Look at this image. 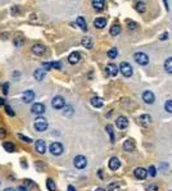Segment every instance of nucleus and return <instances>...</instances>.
I'll list each match as a JSON object with an SVG mask.
<instances>
[{
    "instance_id": "c03bdc74",
    "label": "nucleus",
    "mask_w": 172,
    "mask_h": 191,
    "mask_svg": "<svg viewBox=\"0 0 172 191\" xmlns=\"http://www.w3.org/2000/svg\"><path fill=\"white\" fill-rule=\"evenodd\" d=\"M3 105H5V100L3 98H0V107H3Z\"/></svg>"
},
{
    "instance_id": "6ab92c4d",
    "label": "nucleus",
    "mask_w": 172,
    "mask_h": 191,
    "mask_svg": "<svg viewBox=\"0 0 172 191\" xmlns=\"http://www.w3.org/2000/svg\"><path fill=\"white\" fill-rule=\"evenodd\" d=\"M107 73L109 74V76H117V73H118V68H117V66H114V64H108L107 66Z\"/></svg>"
},
{
    "instance_id": "f03ea898",
    "label": "nucleus",
    "mask_w": 172,
    "mask_h": 191,
    "mask_svg": "<svg viewBox=\"0 0 172 191\" xmlns=\"http://www.w3.org/2000/svg\"><path fill=\"white\" fill-rule=\"evenodd\" d=\"M49 150L53 155H61L64 150V147L61 142H51L50 146H49Z\"/></svg>"
},
{
    "instance_id": "4c0bfd02",
    "label": "nucleus",
    "mask_w": 172,
    "mask_h": 191,
    "mask_svg": "<svg viewBox=\"0 0 172 191\" xmlns=\"http://www.w3.org/2000/svg\"><path fill=\"white\" fill-rule=\"evenodd\" d=\"M72 113H73L72 107H67V110H64V116H71Z\"/></svg>"
},
{
    "instance_id": "49530a36",
    "label": "nucleus",
    "mask_w": 172,
    "mask_h": 191,
    "mask_svg": "<svg viewBox=\"0 0 172 191\" xmlns=\"http://www.w3.org/2000/svg\"><path fill=\"white\" fill-rule=\"evenodd\" d=\"M4 191H15V190H14V189H12V187H11V189H9V187H8V189H5Z\"/></svg>"
},
{
    "instance_id": "a211bd4d",
    "label": "nucleus",
    "mask_w": 172,
    "mask_h": 191,
    "mask_svg": "<svg viewBox=\"0 0 172 191\" xmlns=\"http://www.w3.org/2000/svg\"><path fill=\"white\" fill-rule=\"evenodd\" d=\"M33 77L36 79V81H42L45 79V69H42V68L36 69L35 73H33Z\"/></svg>"
},
{
    "instance_id": "b1692460",
    "label": "nucleus",
    "mask_w": 172,
    "mask_h": 191,
    "mask_svg": "<svg viewBox=\"0 0 172 191\" xmlns=\"http://www.w3.org/2000/svg\"><path fill=\"white\" fill-rule=\"evenodd\" d=\"M81 44H82V46L86 48V49H91V48H92V40H91L90 37H84L82 41H81Z\"/></svg>"
},
{
    "instance_id": "20e7f679",
    "label": "nucleus",
    "mask_w": 172,
    "mask_h": 191,
    "mask_svg": "<svg viewBox=\"0 0 172 191\" xmlns=\"http://www.w3.org/2000/svg\"><path fill=\"white\" fill-rule=\"evenodd\" d=\"M134 58H135V62L140 66H145L149 63V58L145 53H135Z\"/></svg>"
},
{
    "instance_id": "ea45409f",
    "label": "nucleus",
    "mask_w": 172,
    "mask_h": 191,
    "mask_svg": "<svg viewBox=\"0 0 172 191\" xmlns=\"http://www.w3.org/2000/svg\"><path fill=\"white\" fill-rule=\"evenodd\" d=\"M8 89H9V83H4L3 85V92L6 95L8 94Z\"/></svg>"
},
{
    "instance_id": "2eb2a0df",
    "label": "nucleus",
    "mask_w": 172,
    "mask_h": 191,
    "mask_svg": "<svg viewBox=\"0 0 172 191\" xmlns=\"http://www.w3.org/2000/svg\"><path fill=\"white\" fill-rule=\"evenodd\" d=\"M92 6H94V9L100 12L104 9V6H105V2L104 0H92Z\"/></svg>"
},
{
    "instance_id": "c756f323",
    "label": "nucleus",
    "mask_w": 172,
    "mask_h": 191,
    "mask_svg": "<svg viewBox=\"0 0 172 191\" xmlns=\"http://www.w3.org/2000/svg\"><path fill=\"white\" fill-rule=\"evenodd\" d=\"M105 129H107V132L109 134V137H110V141H112V142H114V134H113V127H112L110 125H108V126L105 127Z\"/></svg>"
},
{
    "instance_id": "7c9ffc66",
    "label": "nucleus",
    "mask_w": 172,
    "mask_h": 191,
    "mask_svg": "<svg viewBox=\"0 0 172 191\" xmlns=\"http://www.w3.org/2000/svg\"><path fill=\"white\" fill-rule=\"evenodd\" d=\"M136 11L139 12V13H144L145 11H147V8H145V4H144L143 2L137 3V4H136Z\"/></svg>"
},
{
    "instance_id": "c85d7f7f",
    "label": "nucleus",
    "mask_w": 172,
    "mask_h": 191,
    "mask_svg": "<svg viewBox=\"0 0 172 191\" xmlns=\"http://www.w3.org/2000/svg\"><path fill=\"white\" fill-rule=\"evenodd\" d=\"M4 149L6 150V151H9V153H13L14 150H15V146H14V144H12V142H4Z\"/></svg>"
},
{
    "instance_id": "4468645a",
    "label": "nucleus",
    "mask_w": 172,
    "mask_h": 191,
    "mask_svg": "<svg viewBox=\"0 0 172 191\" xmlns=\"http://www.w3.org/2000/svg\"><path fill=\"white\" fill-rule=\"evenodd\" d=\"M123 149L126 151H134L135 150V142L132 138H127V140L123 142Z\"/></svg>"
},
{
    "instance_id": "39448f33",
    "label": "nucleus",
    "mask_w": 172,
    "mask_h": 191,
    "mask_svg": "<svg viewBox=\"0 0 172 191\" xmlns=\"http://www.w3.org/2000/svg\"><path fill=\"white\" fill-rule=\"evenodd\" d=\"M73 164H75L76 168L82 169V168L86 167V164H88V160H86V158L82 157V155H77V157L75 158V160H73Z\"/></svg>"
},
{
    "instance_id": "5701e85b",
    "label": "nucleus",
    "mask_w": 172,
    "mask_h": 191,
    "mask_svg": "<svg viewBox=\"0 0 172 191\" xmlns=\"http://www.w3.org/2000/svg\"><path fill=\"white\" fill-rule=\"evenodd\" d=\"M119 32H121V26H119L118 23H114L110 27V35L112 36H117V35H119Z\"/></svg>"
},
{
    "instance_id": "9b49d317",
    "label": "nucleus",
    "mask_w": 172,
    "mask_h": 191,
    "mask_svg": "<svg viewBox=\"0 0 172 191\" xmlns=\"http://www.w3.org/2000/svg\"><path fill=\"white\" fill-rule=\"evenodd\" d=\"M108 166H109V168L112 171H117L119 167H121V162H119V159L117 157H113V158H110Z\"/></svg>"
},
{
    "instance_id": "f8f14e48",
    "label": "nucleus",
    "mask_w": 172,
    "mask_h": 191,
    "mask_svg": "<svg viewBox=\"0 0 172 191\" xmlns=\"http://www.w3.org/2000/svg\"><path fill=\"white\" fill-rule=\"evenodd\" d=\"M154 94L152 91H144L143 92V100L147 104H153L154 103Z\"/></svg>"
},
{
    "instance_id": "1a4fd4ad",
    "label": "nucleus",
    "mask_w": 172,
    "mask_h": 191,
    "mask_svg": "<svg viewBox=\"0 0 172 191\" xmlns=\"http://www.w3.org/2000/svg\"><path fill=\"white\" fill-rule=\"evenodd\" d=\"M134 175H135L136 178L144 180V178H147V176H148V171L145 168H143V167H137L135 169V172H134Z\"/></svg>"
},
{
    "instance_id": "f3484780",
    "label": "nucleus",
    "mask_w": 172,
    "mask_h": 191,
    "mask_svg": "<svg viewBox=\"0 0 172 191\" xmlns=\"http://www.w3.org/2000/svg\"><path fill=\"white\" fill-rule=\"evenodd\" d=\"M32 53L36 54V55H42L45 53V46L44 45H40V44H36L32 46Z\"/></svg>"
},
{
    "instance_id": "c9c22d12",
    "label": "nucleus",
    "mask_w": 172,
    "mask_h": 191,
    "mask_svg": "<svg viewBox=\"0 0 172 191\" xmlns=\"http://www.w3.org/2000/svg\"><path fill=\"white\" fill-rule=\"evenodd\" d=\"M149 175L153 176V177L157 175V169H156V167H154V166H150L149 167Z\"/></svg>"
},
{
    "instance_id": "bb28decb",
    "label": "nucleus",
    "mask_w": 172,
    "mask_h": 191,
    "mask_svg": "<svg viewBox=\"0 0 172 191\" xmlns=\"http://www.w3.org/2000/svg\"><path fill=\"white\" fill-rule=\"evenodd\" d=\"M165 69H166V72L172 73V57L168 58L166 62H165Z\"/></svg>"
},
{
    "instance_id": "412c9836",
    "label": "nucleus",
    "mask_w": 172,
    "mask_h": 191,
    "mask_svg": "<svg viewBox=\"0 0 172 191\" xmlns=\"http://www.w3.org/2000/svg\"><path fill=\"white\" fill-rule=\"evenodd\" d=\"M105 24H107V19L105 18H97L95 21H94V26L98 27V28L105 27Z\"/></svg>"
},
{
    "instance_id": "0eeeda50",
    "label": "nucleus",
    "mask_w": 172,
    "mask_h": 191,
    "mask_svg": "<svg viewBox=\"0 0 172 191\" xmlns=\"http://www.w3.org/2000/svg\"><path fill=\"white\" fill-rule=\"evenodd\" d=\"M33 99H35V92H33L32 90L24 91L23 95H22V100H23L24 104H30L31 101H33Z\"/></svg>"
},
{
    "instance_id": "f257e3e1",
    "label": "nucleus",
    "mask_w": 172,
    "mask_h": 191,
    "mask_svg": "<svg viewBox=\"0 0 172 191\" xmlns=\"http://www.w3.org/2000/svg\"><path fill=\"white\" fill-rule=\"evenodd\" d=\"M33 127H35L36 131L39 132H44L48 129V122L44 117H37L35 119V123H33Z\"/></svg>"
},
{
    "instance_id": "37998d69",
    "label": "nucleus",
    "mask_w": 172,
    "mask_h": 191,
    "mask_svg": "<svg viewBox=\"0 0 172 191\" xmlns=\"http://www.w3.org/2000/svg\"><path fill=\"white\" fill-rule=\"evenodd\" d=\"M5 136V131H4V128H0V137H4Z\"/></svg>"
},
{
    "instance_id": "f704fd0d",
    "label": "nucleus",
    "mask_w": 172,
    "mask_h": 191,
    "mask_svg": "<svg viewBox=\"0 0 172 191\" xmlns=\"http://www.w3.org/2000/svg\"><path fill=\"white\" fill-rule=\"evenodd\" d=\"M165 108H166V110H167V112L172 113V100L166 101V105H165Z\"/></svg>"
},
{
    "instance_id": "4be33fe9",
    "label": "nucleus",
    "mask_w": 172,
    "mask_h": 191,
    "mask_svg": "<svg viewBox=\"0 0 172 191\" xmlns=\"http://www.w3.org/2000/svg\"><path fill=\"white\" fill-rule=\"evenodd\" d=\"M90 101H91V105L95 107V108H101L103 107V100L100 98H98V96H94Z\"/></svg>"
},
{
    "instance_id": "dca6fc26",
    "label": "nucleus",
    "mask_w": 172,
    "mask_h": 191,
    "mask_svg": "<svg viewBox=\"0 0 172 191\" xmlns=\"http://www.w3.org/2000/svg\"><path fill=\"white\" fill-rule=\"evenodd\" d=\"M35 147H36V150H37L39 153L44 154L45 150H46V144H45L44 140H37V141L35 142Z\"/></svg>"
},
{
    "instance_id": "a19ab883",
    "label": "nucleus",
    "mask_w": 172,
    "mask_h": 191,
    "mask_svg": "<svg viewBox=\"0 0 172 191\" xmlns=\"http://www.w3.org/2000/svg\"><path fill=\"white\" fill-rule=\"evenodd\" d=\"M167 37H168V32H165V33H162V35H161V37H159V39L163 41V40H166Z\"/></svg>"
},
{
    "instance_id": "cd10ccee",
    "label": "nucleus",
    "mask_w": 172,
    "mask_h": 191,
    "mask_svg": "<svg viewBox=\"0 0 172 191\" xmlns=\"http://www.w3.org/2000/svg\"><path fill=\"white\" fill-rule=\"evenodd\" d=\"M107 54H108V58L114 59V58H117V55H118V50H117V48H112V49L108 50Z\"/></svg>"
},
{
    "instance_id": "7ed1b4c3",
    "label": "nucleus",
    "mask_w": 172,
    "mask_h": 191,
    "mask_svg": "<svg viewBox=\"0 0 172 191\" xmlns=\"http://www.w3.org/2000/svg\"><path fill=\"white\" fill-rule=\"evenodd\" d=\"M119 71H121V73L125 77L132 76V67H131L130 63H127V62H122L121 63V66H119Z\"/></svg>"
},
{
    "instance_id": "a878e982",
    "label": "nucleus",
    "mask_w": 172,
    "mask_h": 191,
    "mask_svg": "<svg viewBox=\"0 0 172 191\" xmlns=\"http://www.w3.org/2000/svg\"><path fill=\"white\" fill-rule=\"evenodd\" d=\"M46 187H48L49 191H55V190H57L55 182L51 180V178H48V180H46Z\"/></svg>"
},
{
    "instance_id": "58836bf2",
    "label": "nucleus",
    "mask_w": 172,
    "mask_h": 191,
    "mask_svg": "<svg viewBox=\"0 0 172 191\" xmlns=\"http://www.w3.org/2000/svg\"><path fill=\"white\" fill-rule=\"evenodd\" d=\"M5 110H6V113H8V114H9V116H14V112L12 110V108L9 107V105H5Z\"/></svg>"
},
{
    "instance_id": "393cba45",
    "label": "nucleus",
    "mask_w": 172,
    "mask_h": 191,
    "mask_svg": "<svg viewBox=\"0 0 172 191\" xmlns=\"http://www.w3.org/2000/svg\"><path fill=\"white\" fill-rule=\"evenodd\" d=\"M76 23L79 24V27H81V30H84V31L88 30V24H86V22H85V19H84V17H79V18L76 19Z\"/></svg>"
},
{
    "instance_id": "9d476101",
    "label": "nucleus",
    "mask_w": 172,
    "mask_h": 191,
    "mask_svg": "<svg viewBox=\"0 0 172 191\" xmlns=\"http://www.w3.org/2000/svg\"><path fill=\"white\" fill-rule=\"evenodd\" d=\"M116 125H117V127H118L119 129H125V128H127V126H128V121H127L126 117L121 116V117H118V118H117Z\"/></svg>"
},
{
    "instance_id": "79ce46f5",
    "label": "nucleus",
    "mask_w": 172,
    "mask_h": 191,
    "mask_svg": "<svg viewBox=\"0 0 172 191\" xmlns=\"http://www.w3.org/2000/svg\"><path fill=\"white\" fill-rule=\"evenodd\" d=\"M148 191H158V187L156 185H153V186H149L148 187Z\"/></svg>"
},
{
    "instance_id": "473e14b6",
    "label": "nucleus",
    "mask_w": 172,
    "mask_h": 191,
    "mask_svg": "<svg viewBox=\"0 0 172 191\" xmlns=\"http://www.w3.org/2000/svg\"><path fill=\"white\" fill-rule=\"evenodd\" d=\"M119 190V185L117 184V182H114V184H110L108 186V191H118Z\"/></svg>"
},
{
    "instance_id": "423d86ee",
    "label": "nucleus",
    "mask_w": 172,
    "mask_h": 191,
    "mask_svg": "<svg viewBox=\"0 0 172 191\" xmlns=\"http://www.w3.org/2000/svg\"><path fill=\"white\" fill-rule=\"evenodd\" d=\"M64 99L62 98V96H55L53 100H51V107H53L54 109H63V107H64Z\"/></svg>"
},
{
    "instance_id": "de8ad7c7",
    "label": "nucleus",
    "mask_w": 172,
    "mask_h": 191,
    "mask_svg": "<svg viewBox=\"0 0 172 191\" xmlns=\"http://www.w3.org/2000/svg\"><path fill=\"white\" fill-rule=\"evenodd\" d=\"M95 191H105V190H104V189H101V187H99V189H97Z\"/></svg>"
},
{
    "instance_id": "aec40b11",
    "label": "nucleus",
    "mask_w": 172,
    "mask_h": 191,
    "mask_svg": "<svg viewBox=\"0 0 172 191\" xmlns=\"http://www.w3.org/2000/svg\"><path fill=\"white\" fill-rule=\"evenodd\" d=\"M139 122L143 125V126H148L150 122H152V118L149 114H143L139 117Z\"/></svg>"
},
{
    "instance_id": "2f4dec72",
    "label": "nucleus",
    "mask_w": 172,
    "mask_h": 191,
    "mask_svg": "<svg viewBox=\"0 0 172 191\" xmlns=\"http://www.w3.org/2000/svg\"><path fill=\"white\" fill-rule=\"evenodd\" d=\"M126 24H127V27L130 28V30H135L137 27V23H135L134 21L131 19H126Z\"/></svg>"
},
{
    "instance_id": "ddd939ff",
    "label": "nucleus",
    "mask_w": 172,
    "mask_h": 191,
    "mask_svg": "<svg viewBox=\"0 0 172 191\" xmlns=\"http://www.w3.org/2000/svg\"><path fill=\"white\" fill-rule=\"evenodd\" d=\"M80 59H81L80 53H77V51H73V53H71L70 57H68V62H70L71 64H76V63L80 62Z\"/></svg>"
},
{
    "instance_id": "e433bc0d",
    "label": "nucleus",
    "mask_w": 172,
    "mask_h": 191,
    "mask_svg": "<svg viewBox=\"0 0 172 191\" xmlns=\"http://www.w3.org/2000/svg\"><path fill=\"white\" fill-rule=\"evenodd\" d=\"M51 68H55V69H61L62 68V64L59 62H51Z\"/></svg>"
},
{
    "instance_id": "72a5a7b5",
    "label": "nucleus",
    "mask_w": 172,
    "mask_h": 191,
    "mask_svg": "<svg viewBox=\"0 0 172 191\" xmlns=\"http://www.w3.org/2000/svg\"><path fill=\"white\" fill-rule=\"evenodd\" d=\"M18 137L21 138V140H22V141H24L26 144H31V142H32V140H31V138H30V137H27V136H24V135H22V134H18Z\"/></svg>"
},
{
    "instance_id": "a18cd8bd",
    "label": "nucleus",
    "mask_w": 172,
    "mask_h": 191,
    "mask_svg": "<svg viewBox=\"0 0 172 191\" xmlns=\"http://www.w3.org/2000/svg\"><path fill=\"white\" fill-rule=\"evenodd\" d=\"M67 191H76V189H75L73 186H71V185H70V186H68V190H67Z\"/></svg>"
},
{
    "instance_id": "6e6552de",
    "label": "nucleus",
    "mask_w": 172,
    "mask_h": 191,
    "mask_svg": "<svg viewBox=\"0 0 172 191\" xmlns=\"http://www.w3.org/2000/svg\"><path fill=\"white\" fill-rule=\"evenodd\" d=\"M31 112L33 113V114L41 116L42 113L45 112V105H44V104H41V103H36V104H33V105H32Z\"/></svg>"
}]
</instances>
